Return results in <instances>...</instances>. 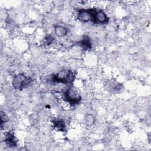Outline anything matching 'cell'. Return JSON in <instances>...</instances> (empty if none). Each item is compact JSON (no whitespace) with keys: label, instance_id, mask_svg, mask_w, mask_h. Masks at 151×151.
<instances>
[{"label":"cell","instance_id":"6da1fadb","mask_svg":"<svg viewBox=\"0 0 151 151\" xmlns=\"http://www.w3.org/2000/svg\"><path fill=\"white\" fill-rule=\"evenodd\" d=\"M32 82V79L23 73L18 74L14 76L12 80V84L16 90H22Z\"/></svg>","mask_w":151,"mask_h":151},{"label":"cell","instance_id":"7a4b0ae2","mask_svg":"<svg viewBox=\"0 0 151 151\" xmlns=\"http://www.w3.org/2000/svg\"><path fill=\"white\" fill-rule=\"evenodd\" d=\"M53 81L62 84L71 83L74 79V74L71 70H64L53 76Z\"/></svg>","mask_w":151,"mask_h":151},{"label":"cell","instance_id":"3957f363","mask_svg":"<svg viewBox=\"0 0 151 151\" xmlns=\"http://www.w3.org/2000/svg\"><path fill=\"white\" fill-rule=\"evenodd\" d=\"M91 21L94 24H106L109 21V17L103 10L91 8Z\"/></svg>","mask_w":151,"mask_h":151},{"label":"cell","instance_id":"277c9868","mask_svg":"<svg viewBox=\"0 0 151 151\" xmlns=\"http://www.w3.org/2000/svg\"><path fill=\"white\" fill-rule=\"evenodd\" d=\"M64 100L70 106H76L80 102L81 97L77 91L70 88L64 93Z\"/></svg>","mask_w":151,"mask_h":151},{"label":"cell","instance_id":"5b68a950","mask_svg":"<svg viewBox=\"0 0 151 151\" xmlns=\"http://www.w3.org/2000/svg\"><path fill=\"white\" fill-rule=\"evenodd\" d=\"M5 142L6 145L9 147H15L17 145V140L14 136V135L9 132L8 133L5 137Z\"/></svg>","mask_w":151,"mask_h":151},{"label":"cell","instance_id":"8992f818","mask_svg":"<svg viewBox=\"0 0 151 151\" xmlns=\"http://www.w3.org/2000/svg\"><path fill=\"white\" fill-rule=\"evenodd\" d=\"M52 127L57 131L64 132L65 129V123L61 119H57L52 122Z\"/></svg>","mask_w":151,"mask_h":151},{"label":"cell","instance_id":"52a82bcc","mask_svg":"<svg viewBox=\"0 0 151 151\" xmlns=\"http://www.w3.org/2000/svg\"><path fill=\"white\" fill-rule=\"evenodd\" d=\"M54 32L58 37H63L67 35L68 29L66 27L63 25H57L54 28Z\"/></svg>","mask_w":151,"mask_h":151},{"label":"cell","instance_id":"ba28073f","mask_svg":"<svg viewBox=\"0 0 151 151\" xmlns=\"http://www.w3.org/2000/svg\"><path fill=\"white\" fill-rule=\"evenodd\" d=\"M80 46L85 50L91 48V45L90 38L86 36L85 37H84L80 41Z\"/></svg>","mask_w":151,"mask_h":151},{"label":"cell","instance_id":"9c48e42d","mask_svg":"<svg viewBox=\"0 0 151 151\" xmlns=\"http://www.w3.org/2000/svg\"><path fill=\"white\" fill-rule=\"evenodd\" d=\"M84 122H85V124L88 127L93 126L95 122L94 116L90 113H88L86 114L84 116Z\"/></svg>","mask_w":151,"mask_h":151}]
</instances>
